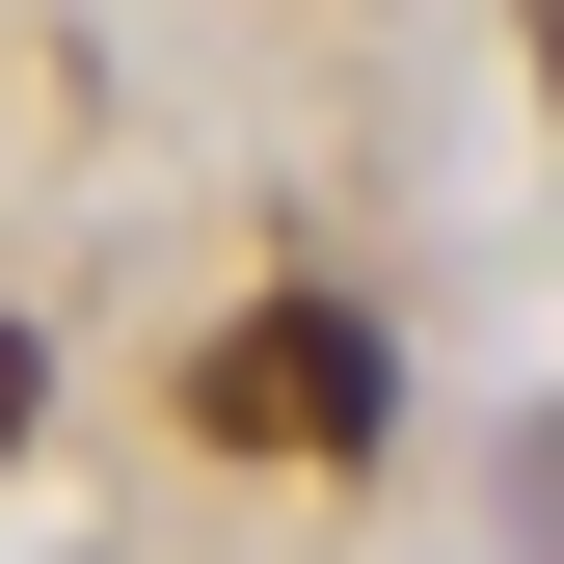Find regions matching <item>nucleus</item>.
Returning <instances> with one entry per match:
<instances>
[{
	"label": "nucleus",
	"mask_w": 564,
	"mask_h": 564,
	"mask_svg": "<svg viewBox=\"0 0 564 564\" xmlns=\"http://www.w3.org/2000/svg\"><path fill=\"white\" fill-rule=\"evenodd\" d=\"M0 457H28V323H0Z\"/></svg>",
	"instance_id": "3"
},
{
	"label": "nucleus",
	"mask_w": 564,
	"mask_h": 564,
	"mask_svg": "<svg viewBox=\"0 0 564 564\" xmlns=\"http://www.w3.org/2000/svg\"><path fill=\"white\" fill-rule=\"evenodd\" d=\"M188 431H216V457H377L403 431V349L349 296H242L216 349H188Z\"/></svg>",
	"instance_id": "1"
},
{
	"label": "nucleus",
	"mask_w": 564,
	"mask_h": 564,
	"mask_svg": "<svg viewBox=\"0 0 564 564\" xmlns=\"http://www.w3.org/2000/svg\"><path fill=\"white\" fill-rule=\"evenodd\" d=\"M511 511H538V538H564V431H538V457H511Z\"/></svg>",
	"instance_id": "2"
}]
</instances>
